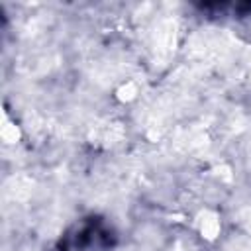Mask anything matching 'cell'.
<instances>
[{"mask_svg": "<svg viewBox=\"0 0 251 251\" xmlns=\"http://www.w3.org/2000/svg\"><path fill=\"white\" fill-rule=\"evenodd\" d=\"M114 245V231L112 227L96 218L78 220L73 227L65 231L59 241V251H110Z\"/></svg>", "mask_w": 251, "mask_h": 251, "instance_id": "6da1fadb", "label": "cell"}]
</instances>
